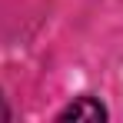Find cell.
Segmentation results:
<instances>
[{"label":"cell","mask_w":123,"mask_h":123,"mask_svg":"<svg viewBox=\"0 0 123 123\" xmlns=\"http://www.w3.org/2000/svg\"><path fill=\"white\" fill-rule=\"evenodd\" d=\"M0 120H7V103H3V97H0Z\"/></svg>","instance_id":"7a4b0ae2"},{"label":"cell","mask_w":123,"mask_h":123,"mask_svg":"<svg viewBox=\"0 0 123 123\" xmlns=\"http://www.w3.org/2000/svg\"><path fill=\"white\" fill-rule=\"evenodd\" d=\"M103 117H106V110H103L93 97H80V100H73V103L60 113V120H90V123L103 120Z\"/></svg>","instance_id":"6da1fadb"}]
</instances>
